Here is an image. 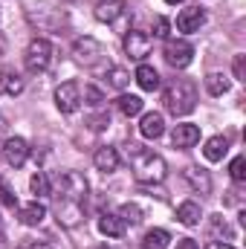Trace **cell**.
I'll return each instance as SVG.
<instances>
[{"label": "cell", "mask_w": 246, "mask_h": 249, "mask_svg": "<svg viewBox=\"0 0 246 249\" xmlns=\"http://www.w3.org/2000/svg\"><path fill=\"white\" fill-rule=\"evenodd\" d=\"M127 154H130V171H133L136 183H142V186H157V183L165 180L168 168H165V160H162L159 154H154V151H148V148H142V145H130Z\"/></svg>", "instance_id": "obj_1"}, {"label": "cell", "mask_w": 246, "mask_h": 249, "mask_svg": "<svg viewBox=\"0 0 246 249\" xmlns=\"http://www.w3.org/2000/svg\"><path fill=\"white\" fill-rule=\"evenodd\" d=\"M162 102H165V110L171 116H188L194 107H197V87L194 81L188 78H174L165 90H162Z\"/></svg>", "instance_id": "obj_2"}, {"label": "cell", "mask_w": 246, "mask_h": 249, "mask_svg": "<svg viewBox=\"0 0 246 249\" xmlns=\"http://www.w3.org/2000/svg\"><path fill=\"white\" fill-rule=\"evenodd\" d=\"M55 200H75V203H87V180L78 171H61L58 183L50 191Z\"/></svg>", "instance_id": "obj_3"}, {"label": "cell", "mask_w": 246, "mask_h": 249, "mask_svg": "<svg viewBox=\"0 0 246 249\" xmlns=\"http://www.w3.org/2000/svg\"><path fill=\"white\" fill-rule=\"evenodd\" d=\"M96 20H102V23L119 29V32H127V29H130L124 0H102V3L96 6Z\"/></svg>", "instance_id": "obj_4"}, {"label": "cell", "mask_w": 246, "mask_h": 249, "mask_svg": "<svg viewBox=\"0 0 246 249\" xmlns=\"http://www.w3.org/2000/svg\"><path fill=\"white\" fill-rule=\"evenodd\" d=\"M53 61V44L47 38H35L29 47H26V55H23V64L29 72H44Z\"/></svg>", "instance_id": "obj_5"}, {"label": "cell", "mask_w": 246, "mask_h": 249, "mask_svg": "<svg viewBox=\"0 0 246 249\" xmlns=\"http://www.w3.org/2000/svg\"><path fill=\"white\" fill-rule=\"evenodd\" d=\"M124 53L133 58V61H142L151 55V47H154V38L151 32H142V29H127L124 32Z\"/></svg>", "instance_id": "obj_6"}, {"label": "cell", "mask_w": 246, "mask_h": 249, "mask_svg": "<svg viewBox=\"0 0 246 249\" xmlns=\"http://www.w3.org/2000/svg\"><path fill=\"white\" fill-rule=\"evenodd\" d=\"M162 55H165V61L171 64L174 70H183V67H188V64H191V58H194V47H191L188 41L171 38V41L165 44Z\"/></svg>", "instance_id": "obj_7"}, {"label": "cell", "mask_w": 246, "mask_h": 249, "mask_svg": "<svg viewBox=\"0 0 246 249\" xmlns=\"http://www.w3.org/2000/svg\"><path fill=\"white\" fill-rule=\"evenodd\" d=\"M55 107L61 113H75L81 107V87L75 81H64L55 90Z\"/></svg>", "instance_id": "obj_8"}, {"label": "cell", "mask_w": 246, "mask_h": 249, "mask_svg": "<svg viewBox=\"0 0 246 249\" xmlns=\"http://www.w3.org/2000/svg\"><path fill=\"white\" fill-rule=\"evenodd\" d=\"M72 55H75V61L78 64L93 67V64L105 55V50H102V44H99L96 38H78V41L72 44Z\"/></svg>", "instance_id": "obj_9"}, {"label": "cell", "mask_w": 246, "mask_h": 249, "mask_svg": "<svg viewBox=\"0 0 246 249\" xmlns=\"http://www.w3.org/2000/svg\"><path fill=\"white\" fill-rule=\"evenodd\" d=\"M3 160H6V165L20 168V165L29 160V145H26V139H20V136L6 139V142H3Z\"/></svg>", "instance_id": "obj_10"}, {"label": "cell", "mask_w": 246, "mask_h": 249, "mask_svg": "<svg viewBox=\"0 0 246 249\" xmlns=\"http://www.w3.org/2000/svg\"><path fill=\"white\" fill-rule=\"evenodd\" d=\"M206 23V9H200V6H191V9H183L180 15H177V29L185 32V35H191V32H200V26Z\"/></svg>", "instance_id": "obj_11"}, {"label": "cell", "mask_w": 246, "mask_h": 249, "mask_svg": "<svg viewBox=\"0 0 246 249\" xmlns=\"http://www.w3.org/2000/svg\"><path fill=\"white\" fill-rule=\"evenodd\" d=\"M171 142L174 148H194L200 142V127L191 122H183V124H174L171 130Z\"/></svg>", "instance_id": "obj_12"}, {"label": "cell", "mask_w": 246, "mask_h": 249, "mask_svg": "<svg viewBox=\"0 0 246 249\" xmlns=\"http://www.w3.org/2000/svg\"><path fill=\"white\" fill-rule=\"evenodd\" d=\"M93 162H96V168H99L102 174H113V171L119 168L122 157H119V151H116V148H110V145H102V148L96 151Z\"/></svg>", "instance_id": "obj_13"}, {"label": "cell", "mask_w": 246, "mask_h": 249, "mask_svg": "<svg viewBox=\"0 0 246 249\" xmlns=\"http://www.w3.org/2000/svg\"><path fill=\"white\" fill-rule=\"evenodd\" d=\"M139 133H142L145 139H159V136L165 133V119H162V113H145L142 122H139Z\"/></svg>", "instance_id": "obj_14"}, {"label": "cell", "mask_w": 246, "mask_h": 249, "mask_svg": "<svg viewBox=\"0 0 246 249\" xmlns=\"http://www.w3.org/2000/svg\"><path fill=\"white\" fill-rule=\"evenodd\" d=\"M18 217H20L23 226H38V223L47 217V206L38 203V200H32V203H26V206L18 209Z\"/></svg>", "instance_id": "obj_15"}, {"label": "cell", "mask_w": 246, "mask_h": 249, "mask_svg": "<svg viewBox=\"0 0 246 249\" xmlns=\"http://www.w3.org/2000/svg\"><path fill=\"white\" fill-rule=\"evenodd\" d=\"M183 174H185L188 186L194 188V191H200V194H209V191H211V177H209V171H203V168H197V165H188Z\"/></svg>", "instance_id": "obj_16"}, {"label": "cell", "mask_w": 246, "mask_h": 249, "mask_svg": "<svg viewBox=\"0 0 246 249\" xmlns=\"http://www.w3.org/2000/svg\"><path fill=\"white\" fill-rule=\"evenodd\" d=\"M136 84H139L145 93H154V90H159L162 78H159V72H157L154 67H148V64H139V70H136Z\"/></svg>", "instance_id": "obj_17"}, {"label": "cell", "mask_w": 246, "mask_h": 249, "mask_svg": "<svg viewBox=\"0 0 246 249\" xmlns=\"http://www.w3.org/2000/svg\"><path fill=\"white\" fill-rule=\"evenodd\" d=\"M226 151H229V139H226V136H211V139H206V145H203V157H206L209 162H220V160L226 157Z\"/></svg>", "instance_id": "obj_18"}, {"label": "cell", "mask_w": 246, "mask_h": 249, "mask_svg": "<svg viewBox=\"0 0 246 249\" xmlns=\"http://www.w3.org/2000/svg\"><path fill=\"white\" fill-rule=\"evenodd\" d=\"M99 232L105 238H122L124 235V223L119 214H102L99 217Z\"/></svg>", "instance_id": "obj_19"}, {"label": "cell", "mask_w": 246, "mask_h": 249, "mask_svg": "<svg viewBox=\"0 0 246 249\" xmlns=\"http://www.w3.org/2000/svg\"><path fill=\"white\" fill-rule=\"evenodd\" d=\"M200 217H203L200 203H194V200L180 203V209H177V220H180L183 226H197V223H200Z\"/></svg>", "instance_id": "obj_20"}, {"label": "cell", "mask_w": 246, "mask_h": 249, "mask_svg": "<svg viewBox=\"0 0 246 249\" xmlns=\"http://www.w3.org/2000/svg\"><path fill=\"white\" fill-rule=\"evenodd\" d=\"M0 93L3 96H18L23 93V78L9 72V70H0Z\"/></svg>", "instance_id": "obj_21"}, {"label": "cell", "mask_w": 246, "mask_h": 249, "mask_svg": "<svg viewBox=\"0 0 246 249\" xmlns=\"http://www.w3.org/2000/svg\"><path fill=\"white\" fill-rule=\"evenodd\" d=\"M142 105H145V102H142L139 96H127V93H122V96L116 99L119 113H122V116H127V119H130V116H139V113H142Z\"/></svg>", "instance_id": "obj_22"}, {"label": "cell", "mask_w": 246, "mask_h": 249, "mask_svg": "<svg viewBox=\"0 0 246 249\" xmlns=\"http://www.w3.org/2000/svg\"><path fill=\"white\" fill-rule=\"evenodd\" d=\"M171 241V235L165 229H151L145 238H142V249H165Z\"/></svg>", "instance_id": "obj_23"}, {"label": "cell", "mask_w": 246, "mask_h": 249, "mask_svg": "<svg viewBox=\"0 0 246 249\" xmlns=\"http://www.w3.org/2000/svg\"><path fill=\"white\" fill-rule=\"evenodd\" d=\"M206 90H209L211 96H223V93L229 90V78H226L223 72H209V75H206Z\"/></svg>", "instance_id": "obj_24"}, {"label": "cell", "mask_w": 246, "mask_h": 249, "mask_svg": "<svg viewBox=\"0 0 246 249\" xmlns=\"http://www.w3.org/2000/svg\"><path fill=\"white\" fill-rule=\"evenodd\" d=\"M119 217H122V223L139 226V223H142V209H139L136 203H124L122 209H119Z\"/></svg>", "instance_id": "obj_25"}, {"label": "cell", "mask_w": 246, "mask_h": 249, "mask_svg": "<svg viewBox=\"0 0 246 249\" xmlns=\"http://www.w3.org/2000/svg\"><path fill=\"white\" fill-rule=\"evenodd\" d=\"M107 78H110V87H116V90H124L130 84V72L122 70V67H110L107 70Z\"/></svg>", "instance_id": "obj_26"}, {"label": "cell", "mask_w": 246, "mask_h": 249, "mask_svg": "<svg viewBox=\"0 0 246 249\" xmlns=\"http://www.w3.org/2000/svg\"><path fill=\"white\" fill-rule=\"evenodd\" d=\"M29 188H32V194H35V197H47V194L53 191V186H50V177H47V174H41V171L29 180Z\"/></svg>", "instance_id": "obj_27"}, {"label": "cell", "mask_w": 246, "mask_h": 249, "mask_svg": "<svg viewBox=\"0 0 246 249\" xmlns=\"http://www.w3.org/2000/svg\"><path fill=\"white\" fill-rule=\"evenodd\" d=\"M211 235H217V241H232V226L220 214H214L211 217Z\"/></svg>", "instance_id": "obj_28"}, {"label": "cell", "mask_w": 246, "mask_h": 249, "mask_svg": "<svg viewBox=\"0 0 246 249\" xmlns=\"http://www.w3.org/2000/svg\"><path fill=\"white\" fill-rule=\"evenodd\" d=\"M229 174H232V180H235V183H244V180H246V157H235V160H232Z\"/></svg>", "instance_id": "obj_29"}, {"label": "cell", "mask_w": 246, "mask_h": 249, "mask_svg": "<svg viewBox=\"0 0 246 249\" xmlns=\"http://www.w3.org/2000/svg\"><path fill=\"white\" fill-rule=\"evenodd\" d=\"M84 102H87L90 107H102V102H105V93H102L99 87L87 84V87H84Z\"/></svg>", "instance_id": "obj_30"}, {"label": "cell", "mask_w": 246, "mask_h": 249, "mask_svg": "<svg viewBox=\"0 0 246 249\" xmlns=\"http://www.w3.org/2000/svg\"><path fill=\"white\" fill-rule=\"evenodd\" d=\"M168 29H171V23H168V18H154V38H165L168 35Z\"/></svg>", "instance_id": "obj_31"}, {"label": "cell", "mask_w": 246, "mask_h": 249, "mask_svg": "<svg viewBox=\"0 0 246 249\" xmlns=\"http://www.w3.org/2000/svg\"><path fill=\"white\" fill-rule=\"evenodd\" d=\"M235 78L238 81H246V55H235Z\"/></svg>", "instance_id": "obj_32"}, {"label": "cell", "mask_w": 246, "mask_h": 249, "mask_svg": "<svg viewBox=\"0 0 246 249\" xmlns=\"http://www.w3.org/2000/svg\"><path fill=\"white\" fill-rule=\"evenodd\" d=\"M18 249H50V247H47L44 241H23Z\"/></svg>", "instance_id": "obj_33"}, {"label": "cell", "mask_w": 246, "mask_h": 249, "mask_svg": "<svg viewBox=\"0 0 246 249\" xmlns=\"http://www.w3.org/2000/svg\"><path fill=\"white\" fill-rule=\"evenodd\" d=\"M177 249H200V247H197L194 238H180V241H177Z\"/></svg>", "instance_id": "obj_34"}, {"label": "cell", "mask_w": 246, "mask_h": 249, "mask_svg": "<svg viewBox=\"0 0 246 249\" xmlns=\"http://www.w3.org/2000/svg\"><path fill=\"white\" fill-rule=\"evenodd\" d=\"M206 249H235V247H232V244H226V241H211Z\"/></svg>", "instance_id": "obj_35"}, {"label": "cell", "mask_w": 246, "mask_h": 249, "mask_svg": "<svg viewBox=\"0 0 246 249\" xmlns=\"http://www.w3.org/2000/svg\"><path fill=\"white\" fill-rule=\"evenodd\" d=\"M165 3H171V6H174V3H183V0H165Z\"/></svg>", "instance_id": "obj_36"}, {"label": "cell", "mask_w": 246, "mask_h": 249, "mask_svg": "<svg viewBox=\"0 0 246 249\" xmlns=\"http://www.w3.org/2000/svg\"><path fill=\"white\" fill-rule=\"evenodd\" d=\"M99 249H107V247H99Z\"/></svg>", "instance_id": "obj_37"}]
</instances>
